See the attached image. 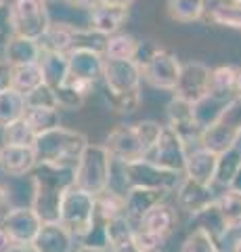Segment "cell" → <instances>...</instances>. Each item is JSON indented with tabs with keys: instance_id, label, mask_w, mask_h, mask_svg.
Here are the masks:
<instances>
[{
	"instance_id": "6da1fadb",
	"label": "cell",
	"mask_w": 241,
	"mask_h": 252,
	"mask_svg": "<svg viewBox=\"0 0 241 252\" xmlns=\"http://www.w3.org/2000/svg\"><path fill=\"white\" fill-rule=\"evenodd\" d=\"M74 185V168H59L51 164H36L32 170V204L40 223H59L61 202L69 187Z\"/></svg>"
},
{
	"instance_id": "7a4b0ae2",
	"label": "cell",
	"mask_w": 241,
	"mask_h": 252,
	"mask_svg": "<svg viewBox=\"0 0 241 252\" xmlns=\"http://www.w3.org/2000/svg\"><path fill=\"white\" fill-rule=\"evenodd\" d=\"M88 145V139L78 130H69L65 126H57L44 135L36 137L34 152L38 164H51L59 168H74L78 158Z\"/></svg>"
},
{
	"instance_id": "3957f363",
	"label": "cell",
	"mask_w": 241,
	"mask_h": 252,
	"mask_svg": "<svg viewBox=\"0 0 241 252\" xmlns=\"http://www.w3.org/2000/svg\"><path fill=\"white\" fill-rule=\"evenodd\" d=\"M111 160L113 158L105 149V145L88 143L74 166V185L97 198L99 193L105 191L107 183H109Z\"/></svg>"
},
{
	"instance_id": "277c9868",
	"label": "cell",
	"mask_w": 241,
	"mask_h": 252,
	"mask_svg": "<svg viewBox=\"0 0 241 252\" xmlns=\"http://www.w3.org/2000/svg\"><path fill=\"white\" fill-rule=\"evenodd\" d=\"M239 139H241V97H233L224 105L218 120L201 132L199 147L218 156L227 152L229 147L237 145Z\"/></svg>"
},
{
	"instance_id": "5b68a950",
	"label": "cell",
	"mask_w": 241,
	"mask_h": 252,
	"mask_svg": "<svg viewBox=\"0 0 241 252\" xmlns=\"http://www.w3.org/2000/svg\"><path fill=\"white\" fill-rule=\"evenodd\" d=\"M92 220H95V195H90L82 189L72 185L63 195L59 212V223L80 240L84 233L90 229Z\"/></svg>"
},
{
	"instance_id": "8992f818",
	"label": "cell",
	"mask_w": 241,
	"mask_h": 252,
	"mask_svg": "<svg viewBox=\"0 0 241 252\" xmlns=\"http://www.w3.org/2000/svg\"><path fill=\"white\" fill-rule=\"evenodd\" d=\"M11 6V23L15 36L38 40L51 26V17L46 11L44 0H13Z\"/></svg>"
},
{
	"instance_id": "52a82bcc",
	"label": "cell",
	"mask_w": 241,
	"mask_h": 252,
	"mask_svg": "<svg viewBox=\"0 0 241 252\" xmlns=\"http://www.w3.org/2000/svg\"><path fill=\"white\" fill-rule=\"evenodd\" d=\"M124 172H126L128 187H149V189H161V191H174L176 185L181 183V175L168 172L164 168L155 166L147 158L134 162H124Z\"/></svg>"
},
{
	"instance_id": "ba28073f",
	"label": "cell",
	"mask_w": 241,
	"mask_h": 252,
	"mask_svg": "<svg viewBox=\"0 0 241 252\" xmlns=\"http://www.w3.org/2000/svg\"><path fill=\"white\" fill-rule=\"evenodd\" d=\"M187 154H189V149H187L185 141L178 137L170 126H164V128H161V135L158 139V143H155V147L149 152L147 160L153 162L155 166L168 170V172L185 175Z\"/></svg>"
},
{
	"instance_id": "9c48e42d",
	"label": "cell",
	"mask_w": 241,
	"mask_h": 252,
	"mask_svg": "<svg viewBox=\"0 0 241 252\" xmlns=\"http://www.w3.org/2000/svg\"><path fill=\"white\" fill-rule=\"evenodd\" d=\"M141 74L155 89L174 91L178 76H181V63L170 51L155 49L141 65Z\"/></svg>"
},
{
	"instance_id": "30bf717a",
	"label": "cell",
	"mask_w": 241,
	"mask_h": 252,
	"mask_svg": "<svg viewBox=\"0 0 241 252\" xmlns=\"http://www.w3.org/2000/svg\"><path fill=\"white\" fill-rule=\"evenodd\" d=\"M141 63L134 59H105L103 80L107 94H126L138 91L141 84Z\"/></svg>"
},
{
	"instance_id": "8fae6325",
	"label": "cell",
	"mask_w": 241,
	"mask_h": 252,
	"mask_svg": "<svg viewBox=\"0 0 241 252\" xmlns=\"http://www.w3.org/2000/svg\"><path fill=\"white\" fill-rule=\"evenodd\" d=\"M103 53L90 46H78V49L67 53V78L74 82L95 84L103 76Z\"/></svg>"
},
{
	"instance_id": "7c38bea8",
	"label": "cell",
	"mask_w": 241,
	"mask_h": 252,
	"mask_svg": "<svg viewBox=\"0 0 241 252\" xmlns=\"http://www.w3.org/2000/svg\"><path fill=\"white\" fill-rule=\"evenodd\" d=\"M210 74H212V69L199 61H191L181 65V76H178V82L174 86L176 97L195 105L210 91Z\"/></svg>"
},
{
	"instance_id": "4fadbf2b",
	"label": "cell",
	"mask_w": 241,
	"mask_h": 252,
	"mask_svg": "<svg viewBox=\"0 0 241 252\" xmlns=\"http://www.w3.org/2000/svg\"><path fill=\"white\" fill-rule=\"evenodd\" d=\"M2 229L9 235L11 244H32L40 229V220L29 206H13L0 220Z\"/></svg>"
},
{
	"instance_id": "5bb4252c",
	"label": "cell",
	"mask_w": 241,
	"mask_h": 252,
	"mask_svg": "<svg viewBox=\"0 0 241 252\" xmlns=\"http://www.w3.org/2000/svg\"><path fill=\"white\" fill-rule=\"evenodd\" d=\"M105 149L109 152L113 160H120V162H134V160H141V158H147V149L143 147L141 139L136 135L134 124L118 126L115 130H111L107 135Z\"/></svg>"
},
{
	"instance_id": "9a60e30c",
	"label": "cell",
	"mask_w": 241,
	"mask_h": 252,
	"mask_svg": "<svg viewBox=\"0 0 241 252\" xmlns=\"http://www.w3.org/2000/svg\"><path fill=\"white\" fill-rule=\"evenodd\" d=\"M214 202H216L214 189L210 185H201L197 181H191L187 177H183L181 183L176 185V204L191 219L199 215L201 210H206L208 206H212Z\"/></svg>"
},
{
	"instance_id": "2e32d148",
	"label": "cell",
	"mask_w": 241,
	"mask_h": 252,
	"mask_svg": "<svg viewBox=\"0 0 241 252\" xmlns=\"http://www.w3.org/2000/svg\"><path fill=\"white\" fill-rule=\"evenodd\" d=\"M168 118H170V128H172L178 137H181L187 143H199L201 139V130L195 118H193V105L187 103V101L174 97L168 103Z\"/></svg>"
},
{
	"instance_id": "e0dca14e",
	"label": "cell",
	"mask_w": 241,
	"mask_h": 252,
	"mask_svg": "<svg viewBox=\"0 0 241 252\" xmlns=\"http://www.w3.org/2000/svg\"><path fill=\"white\" fill-rule=\"evenodd\" d=\"M74 235L61 223H42L32 248L36 252H74Z\"/></svg>"
},
{
	"instance_id": "ac0fdd59",
	"label": "cell",
	"mask_w": 241,
	"mask_h": 252,
	"mask_svg": "<svg viewBox=\"0 0 241 252\" xmlns=\"http://www.w3.org/2000/svg\"><path fill=\"white\" fill-rule=\"evenodd\" d=\"M168 191L149 187H130L124 198V215L130 220H141L153 206H158L166 200Z\"/></svg>"
},
{
	"instance_id": "d6986e66",
	"label": "cell",
	"mask_w": 241,
	"mask_h": 252,
	"mask_svg": "<svg viewBox=\"0 0 241 252\" xmlns=\"http://www.w3.org/2000/svg\"><path fill=\"white\" fill-rule=\"evenodd\" d=\"M88 17V30L95 34L109 38L118 34L124 21L128 19V9H118V6H105V4H95Z\"/></svg>"
},
{
	"instance_id": "ffe728a7",
	"label": "cell",
	"mask_w": 241,
	"mask_h": 252,
	"mask_svg": "<svg viewBox=\"0 0 241 252\" xmlns=\"http://www.w3.org/2000/svg\"><path fill=\"white\" fill-rule=\"evenodd\" d=\"M36 152L34 147H0V168L9 177H26L36 168Z\"/></svg>"
},
{
	"instance_id": "44dd1931",
	"label": "cell",
	"mask_w": 241,
	"mask_h": 252,
	"mask_svg": "<svg viewBox=\"0 0 241 252\" xmlns=\"http://www.w3.org/2000/svg\"><path fill=\"white\" fill-rule=\"evenodd\" d=\"M216 160L218 156L208 152L204 147H197L187 154L185 164V177L191 181H197L201 185H214V172H216Z\"/></svg>"
},
{
	"instance_id": "7402d4cb",
	"label": "cell",
	"mask_w": 241,
	"mask_h": 252,
	"mask_svg": "<svg viewBox=\"0 0 241 252\" xmlns=\"http://www.w3.org/2000/svg\"><path fill=\"white\" fill-rule=\"evenodd\" d=\"M176 223H178L176 210L170 206V204L161 202L158 206H153L141 220H138V227L145 231H149V233L160 235L161 240H166L168 235L176 229Z\"/></svg>"
},
{
	"instance_id": "603a6c76",
	"label": "cell",
	"mask_w": 241,
	"mask_h": 252,
	"mask_svg": "<svg viewBox=\"0 0 241 252\" xmlns=\"http://www.w3.org/2000/svg\"><path fill=\"white\" fill-rule=\"evenodd\" d=\"M40 46L38 40L23 36H13L4 46V61L11 67H21V65H32V63L40 61Z\"/></svg>"
},
{
	"instance_id": "cb8c5ba5",
	"label": "cell",
	"mask_w": 241,
	"mask_h": 252,
	"mask_svg": "<svg viewBox=\"0 0 241 252\" xmlns=\"http://www.w3.org/2000/svg\"><path fill=\"white\" fill-rule=\"evenodd\" d=\"M107 250L109 252H128L132 250V220L122 215L107 220Z\"/></svg>"
},
{
	"instance_id": "d4e9b609",
	"label": "cell",
	"mask_w": 241,
	"mask_h": 252,
	"mask_svg": "<svg viewBox=\"0 0 241 252\" xmlns=\"http://www.w3.org/2000/svg\"><path fill=\"white\" fill-rule=\"evenodd\" d=\"M40 69L44 84L51 86L53 91L61 86L67 78V55L63 53H42L40 55Z\"/></svg>"
},
{
	"instance_id": "484cf974",
	"label": "cell",
	"mask_w": 241,
	"mask_h": 252,
	"mask_svg": "<svg viewBox=\"0 0 241 252\" xmlns=\"http://www.w3.org/2000/svg\"><path fill=\"white\" fill-rule=\"evenodd\" d=\"M216 208L220 212V219L227 231H241V193L227 189L220 193V198H216Z\"/></svg>"
},
{
	"instance_id": "4316f807",
	"label": "cell",
	"mask_w": 241,
	"mask_h": 252,
	"mask_svg": "<svg viewBox=\"0 0 241 252\" xmlns=\"http://www.w3.org/2000/svg\"><path fill=\"white\" fill-rule=\"evenodd\" d=\"M141 51V44L134 36L130 34H113L109 38H105V44H103V57L105 59H134L136 61V55Z\"/></svg>"
},
{
	"instance_id": "83f0119b",
	"label": "cell",
	"mask_w": 241,
	"mask_h": 252,
	"mask_svg": "<svg viewBox=\"0 0 241 252\" xmlns=\"http://www.w3.org/2000/svg\"><path fill=\"white\" fill-rule=\"evenodd\" d=\"M23 120H26L29 130H32L36 137H40L44 132L61 126L59 109H51V107H26Z\"/></svg>"
},
{
	"instance_id": "f1b7e54d",
	"label": "cell",
	"mask_w": 241,
	"mask_h": 252,
	"mask_svg": "<svg viewBox=\"0 0 241 252\" xmlns=\"http://www.w3.org/2000/svg\"><path fill=\"white\" fill-rule=\"evenodd\" d=\"M92 89H95V84L65 80L63 84L55 89L57 107H65V109H76V107H80Z\"/></svg>"
},
{
	"instance_id": "f546056e",
	"label": "cell",
	"mask_w": 241,
	"mask_h": 252,
	"mask_svg": "<svg viewBox=\"0 0 241 252\" xmlns=\"http://www.w3.org/2000/svg\"><path fill=\"white\" fill-rule=\"evenodd\" d=\"M241 168V147L239 143L229 147L227 152L218 154V160H216V172H214V183L229 187V183L233 181V177L237 175V170Z\"/></svg>"
},
{
	"instance_id": "4dcf8cb0",
	"label": "cell",
	"mask_w": 241,
	"mask_h": 252,
	"mask_svg": "<svg viewBox=\"0 0 241 252\" xmlns=\"http://www.w3.org/2000/svg\"><path fill=\"white\" fill-rule=\"evenodd\" d=\"M235 76H237V67H233V65H220V67L212 69L208 94H212L216 99H222V101H231L235 97V93H233Z\"/></svg>"
},
{
	"instance_id": "1f68e13d",
	"label": "cell",
	"mask_w": 241,
	"mask_h": 252,
	"mask_svg": "<svg viewBox=\"0 0 241 252\" xmlns=\"http://www.w3.org/2000/svg\"><path fill=\"white\" fill-rule=\"evenodd\" d=\"M23 112H26V99L21 93L13 89L0 93V128L21 120Z\"/></svg>"
},
{
	"instance_id": "d6a6232c",
	"label": "cell",
	"mask_w": 241,
	"mask_h": 252,
	"mask_svg": "<svg viewBox=\"0 0 241 252\" xmlns=\"http://www.w3.org/2000/svg\"><path fill=\"white\" fill-rule=\"evenodd\" d=\"M166 9L170 19L178 23H193L204 17L206 2L204 0H168Z\"/></svg>"
},
{
	"instance_id": "836d02e7",
	"label": "cell",
	"mask_w": 241,
	"mask_h": 252,
	"mask_svg": "<svg viewBox=\"0 0 241 252\" xmlns=\"http://www.w3.org/2000/svg\"><path fill=\"white\" fill-rule=\"evenodd\" d=\"M40 84H44L40 63L13 67V84H11V89L17 91V93H21L23 97H26L27 93H32L36 86H40Z\"/></svg>"
},
{
	"instance_id": "e575fe53",
	"label": "cell",
	"mask_w": 241,
	"mask_h": 252,
	"mask_svg": "<svg viewBox=\"0 0 241 252\" xmlns=\"http://www.w3.org/2000/svg\"><path fill=\"white\" fill-rule=\"evenodd\" d=\"M227 103L229 101L216 99V97H212V94H206L201 101H197V103L193 105V118H195L199 128L206 130L208 126H212L216 120H218V116L222 114V109Z\"/></svg>"
},
{
	"instance_id": "d590c367",
	"label": "cell",
	"mask_w": 241,
	"mask_h": 252,
	"mask_svg": "<svg viewBox=\"0 0 241 252\" xmlns=\"http://www.w3.org/2000/svg\"><path fill=\"white\" fill-rule=\"evenodd\" d=\"M124 215V198L118 193H111V191H103L95 198V217L103 219L105 223L111 220L115 217H122Z\"/></svg>"
},
{
	"instance_id": "8d00e7d4",
	"label": "cell",
	"mask_w": 241,
	"mask_h": 252,
	"mask_svg": "<svg viewBox=\"0 0 241 252\" xmlns=\"http://www.w3.org/2000/svg\"><path fill=\"white\" fill-rule=\"evenodd\" d=\"M36 135L29 130V126L26 124V120H17L9 126L2 128V143L4 145H13V147H34Z\"/></svg>"
},
{
	"instance_id": "74e56055",
	"label": "cell",
	"mask_w": 241,
	"mask_h": 252,
	"mask_svg": "<svg viewBox=\"0 0 241 252\" xmlns=\"http://www.w3.org/2000/svg\"><path fill=\"white\" fill-rule=\"evenodd\" d=\"M214 23L241 32V2H222L210 11Z\"/></svg>"
},
{
	"instance_id": "f35d334b",
	"label": "cell",
	"mask_w": 241,
	"mask_h": 252,
	"mask_svg": "<svg viewBox=\"0 0 241 252\" xmlns=\"http://www.w3.org/2000/svg\"><path fill=\"white\" fill-rule=\"evenodd\" d=\"M181 252H222V250L218 248V244L212 240V235L208 231L199 229V227H193L183 242Z\"/></svg>"
},
{
	"instance_id": "ab89813d",
	"label": "cell",
	"mask_w": 241,
	"mask_h": 252,
	"mask_svg": "<svg viewBox=\"0 0 241 252\" xmlns=\"http://www.w3.org/2000/svg\"><path fill=\"white\" fill-rule=\"evenodd\" d=\"M26 107H51V109H59L57 107V99H55V91L46 84L36 86L32 93H27L26 97Z\"/></svg>"
},
{
	"instance_id": "60d3db41",
	"label": "cell",
	"mask_w": 241,
	"mask_h": 252,
	"mask_svg": "<svg viewBox=\"0 0 241 252\" xmlns=\"http://www.w3.org/2000/svg\"><path fill=\"white\" fill-rule=\"evenodd\" d=\"M164 242L166 240H161L160 235L145 231L141 227H134V231H132V248L136 252H158Z\"/></svg>"
},
{
	"instance_id": "b9f144b4",
	"label": "cell",
	"mask_w": 241,
	"mask_h": 252,
	"mask_svg": "<svg viewBox=\"0 0 241 252\" xmlns=\"http://www.w3.org/2000/svg\"><path fill=\"white\" fill-rule=\"evenodd\" d=\"M161 128H164V126H160L158 122H153V120H143V122L134 124V130H136L138 139H141L143 147L147 149V156H149V152L155 147V143H158V139L161 135Z\"/></svg>"
},
{
	"instance_id": "7bdbcfd3",
	"label": "cell",
	"mask_w": 241,
	"mask_h": 252,
	"mask_svg": "<svg viewBox=\"0 0 241 252\" xmlns=\"http://www.w3.org/2000/svg\"><path fill=\"white\" fill-rule=\"evenodd\" d=\"M111 107L120 114H132L136 112L138 103H141V91H134V93H126V94H107Z\"/></svg>"
},
{
	"instance_id": "ee69618b",
	"label": "cell",
	"mask_w": 241,
	"mask_h": 252,
	"mask_svg": "<svg viewBox=\"0 0 241 252\" xmlns=\"http://www.w3.org/2000/svg\"><path fill=\"white\" fill-rule=\"evenodd\" d=\"M15 36L13 23H11V6L9 2L0 4V46H6V42Z\"/></svg>"
},
{
	"instance_id": "f6af8a7d",
	"label": "cell",
	"mask_w": 241,
	"mask_h": 252,
	"mask_svg": "<svg viewBox=\"0 0 241 252\" xmlns=\"http://www.w3.org/2000/svg\"><path fill=\"white\" fill-rule=\"evenodd\" d=\"M13 84V67L4 59H0V93L9 91Z\"/></svg>"
},
{
	"instance_id": "bcb514c9",
	"label": "cell",
	"mask_w": 241,
	"mask_h": 252,
	"mask_svg": "<svg viewBox=\"0 0 241 252\" xmlns=\"http://www.w3.org/2000/svg\"><path fill=\"white\" fill-rule=\"evenodd\" d=\"M134 0H97V4H105V6H118V9H128Z\"/></svg>"
},
{
	"instance_id": "7dc6e473",
	"label": "cell",
	"mask_w": 241,
	"mask_h": 252,
	"mask_svg": "<svg viewBox=\"0 0 241 252\" xmlns=\"http://www.w3.org/2000/svg\"><path fill=\"white\" fill-rule=\"evenodd\" d=\"M4 252H36V250L32 248V244H11Z\"/></svg>"
},
{
	"instance_id": "c3c4849f",
	"label": "cell",
	"mask_w": 241,
	"mask_h": 252,
	"mask_svg": "<svg viewBox=\"0 0 241 252\" xmlns=\"http://www.w3.org/2000/svg\"><path fill=\"white\" fill-rule=\"evenodd\" d=\"M67 2L76 6V9H92L97 4V0H67Z\"/></svg>"
},
{
	"instance_id": "681fc988",
	"label": "cell",
	"mask_w": 241,
	"mask_h": 252,
	"mask_svg": "<svg viewBox=\"0 0 241 252\" xmlns=\"http://www.w3.org/2000/svg\"><path fill=\"white\" fill-rule=\"evenodd\" d=\"M227 189H233V191H239L241 193V168L237 170V175L233 177V181L229 183V187Z\"/></svg>"
},
{
	"instance_id": "f907efd6",
	"label": "cell",
	"mask_w": 241,
	"mask_h": 252,
	"mask_svg": "<svg viewBox=\"0 0 241 252\" xmlns=\"http://www.w3.org/2000/svg\"><path fill=\"white\" fill-rule=\"evenodd\" d=\"M9 246H11V240H9V235H6V231L2 229V225H0V252H4Z\"/></svg>"
},
{
	"instance_id": "816d5d0a",
	"label": "cell",
	"mask_w": 241,
	"mask_h": 252,
	"mask_svg": "<svg viewBox=\"0 0 241 252\" xmlns=\"http://www.w3.org/2000/svg\"><path fill=\"white\" fill-rule=\"evenodd\" d=\"M233 93H235V97H241V69H237L235 84H233Z\"/></svg>"
},
{
	"instance_id": "f5cc1de1",
	"label": "cell",
	"mask_w": 241,
	"mask_h": 252,
	"mask_svg": "<svg viewBox=\"0 0 241 252\" xmlns=\"http://www.w3.org/2000/svg\"><path fill=\"white\" fill-rule=\"evenodd\" d=\"M229 252H241V235H237V238L231 242V248H229Z\"/></svg>"
},
{
	"instance_id": "db71d44e",
	"label": "cell",
	"mask_w": 241,
	"mask_h": 252,
	"mask_svg": "<svg viewBox=\"0 0 241 252\" xmlns=\"http://www.w3.org/2000/svg\"><path fill=\"white\" fill-rule=\"evenodd\" d=\"M74 252H109V250H97V248H86V246H80V248H76Z\"/></svg>"
},
{
	"instance_id": "11a10c76",
	"label": "cell",
	"mask_w": 241,
	"mask_h": 252,
	"mask_svg": "<svg viewBox=\"0 0 241 252\" xmlns=\"http://www.w3.org/2000/svg\"><path fill=\"white\" fill-rule=\"evenodd\" d=\"M224 2H241V0H224Z\"/></svg>"
},
{
	"instance_id": "9f6ffc18",
	"label": "cell",
	"mask_w": 241,
	"mask_h": 252,
	"mask_svg": "<svg viewBox=\"0 0 241 252\" xmlns=\"http://www.w3.org/2000/svg\"><path fill=\"white\" fill-rule=\"evenodd\" d=\"M44 2H55V0H44Z\"/></svg>"
},
{
	"instance_id": "6f0895ef",
	"label": "cell",
	"mask_w": 241,
	"mask_h": 252,
	"mask_svg": "<svg viewBox=\"0 0 241 252\" xmlns=\"http://www.w3.org/2000/svg\"><path fill=\"white\" fill-rule=\"evenodd\" d=\"M2 2H6V0H0V4H2Z\"/></svg>"
}]
</instances>
